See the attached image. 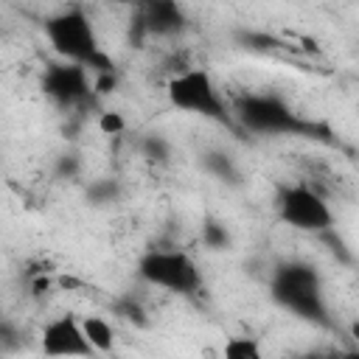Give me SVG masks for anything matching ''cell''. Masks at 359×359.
Masks as SVG:
<instances>
[{
  "mask_svg": "<svg viewBox=\"0 0 359 359\" xmlns=\"http://www.w3.org/2000/svg\"><path fill=\"white\" fill-rule=\"evenodd\" d=\"M118 311H121V317L123 320H129V323H135V325H149V320H146V311L137 306V303H121L118 306Z\"/></svg>",
  "mask_w": 359,
  "mask_h": 359,
  "instance_id": "18",
  "label": "cell"
},
{
  "mask_svg": "<svg viewBox=\"0 0 359 359\" xmlns=\"http://www.w3.org/2000/svg\"><path fill=\"white\" fill-rule=\"evenodd\" d=\"M275 213L283 224L300 233H331L334 213L331 205L306 182H283L275 191Z\"/></svg>",
  "mask_w": 359,
  "mask_h": 359,
  "instance_id": "6",
  "label": "cell"
},
{
  "mask_svg": "<svg viewBox=\"0 0 359 359\" xmlns=\"http://www.w3.org/2000/svg\"><path fill=\"white\" fill-rule=\"evenodd\" d=\"M81 331L87 337V342L93 345L95 353H109L112 345H115V331H112V323L98 317V314H87L81 317Z\"/></svg>",
  "mask_w": 359,
  "mask_h": 359,
  "instance_id": "10",
  "label": "cell"
},
{
  "mask_svg": "<svg viewBox=\"0 0 359 359\" xmlns=\"http://www.w3.org/2000/svg\"><path fill=\"white\" fill-rule=\"evenodd\" d=\"M42 353L48 356H93V345L81 331L76 314H59L42 328Z\"/></svg>",
  "mask_w": 359,
  "mask_h": 359,
  "instance_id": "8",
  "label": "cell"
},
{
  "mask_svg": "<svg viewBox=\"0 0 359 359\" xmlns=\"http://www.w3.org/2000/svg\"><path fill=\"white\" fill-rule=\"evenodd\" d=\"M121 196V185L115 182V180H95V182H90V188H87V199L93 202V205H107V202H112V199H118Z\"/></svg>",
  "mask_w": 359,
  "mask_h": 359,
  "instance_id": "15",
  "label": "cell"
},
{
  "mask_svg": "<svg viewBox=\"0 0 359 359\" xmlns=\"http://www.w3.org/2000/svg\"><path fill=\"white\" fill-rule=\"evenodd\" d=\"M222 356H227V359H261L264 348H261L258 337H230L222 345Z\"/></svg>",
  "mask_w": 359,
  "mask_h": 359,
  "instance_id": "12",
  "label": "cell"
},
{
  "mask_svg": "<svg viewBox=\"0 0 359 359\" xmlns=\"http://www.w3.org/2000/svg\"><path fill=\"white\" fill-rule=\"evenodd\" d=\"M95 126H98V132L101 135H123L126 132V118H123V112H118V109H107V112H101L98 115V121H95Z\"/></svg>",
  "mask_w": 359,
  "mask_h": 359,
  "instance_id": "16",
  "label": "cell"
},
{
  "mask_svg": "<svg viewBox=\"0 0 359 359\" xmlns=\"http://www.w3.org/2000/svg\"><path fill=\"white\" fill-rule=\"evenodd\" d=\"M42 28H45V39L50 42V48H53V53L59 59L84 65L90 73L115 70V62L101 48L95 25H93V20L87 17L84 8L67 6V8L56 11V14H50Z\"/></svg>",
  "mask_w": 359,
  "mask_h": 359,
  "instance_id": "1",
  "label": "cell"
},
{
  "mask_svg": "<svg viewBox=\"0 0 359 359\" xmlns=\"http://www.w3.org/2000/svg\"><path fill=\"white\" fill-rule=\"evenodd\" d=\"M42 93L59 107H84L93 95L90 70L76 62H53L42 73Z\"/></svg>",
  "mask_w": 359,
  "mask_h": 359,
  "instance_id": "7",
  "label": "cell"
},
{
  "mask_svg": "<svg viewBox=\"0 0 359 359\" xmlns=\"http://www.w3.org/2000/svg\"><path fill=\"white\" fill-rule=\"evenodd\" d=\"M199 236H202V244H205L208 250H230V247H233L230 230H227L219 219H213V216H208V219L202 222Z\"/></svg>",
  "mask_w": 359,
  "mask_h": 359,
  "instance_id": "13",
  "label": "cell"
},
{
  "mask_svg": "<svg viewBox=\"0 0 359 359\" xmlns=\"http://www.w3.org/2000/svg\"><path fill=\"white\" fill-rule=\"evenodd\" d=\"M202 168H205L208 174H213L219 182H227V185H238V180H241V171H238L236 160H233L227 151H222V149L205 151Z\"/></svg>",
  "mask_w": 359,
  "mask_h": 359,
  "instance_id": "11",
  "label": "cell"
},
{
  "mask_svg": "<svg viewBox=\"0 0 359 359\" xmlns=\"http://www.w3.org/2000/svg\"><path fill=\"white\" fill-rule=\"evenodd\" d=\"M140 154L146 160H151V163H165L171 157V146H168V140L163 135H146L140 140Z\"/></svg>",
  "mask_w": 359,
  "mask_h": 359,
  "instance_id": "14",
  "label": "cell"
},
{
  "mask_svg": "<svg viewBox=\"0 0 359 359\" xmlns=\"http://www.w3.org/2000/svg\"><path fill=\"white\" fill-rule=\"evenodd\" d=\"M79 171H81L79 154H62V157L56 160V174H59L62 180H73V177H79Z\"/></svg>",
  "mask_w": 359,
  "mask_h": 359,
  "instance_id": "17",
  "label": "cell"
},
{
  "mask_svg": "<svg viewBox=\"0 0 359 359\" xmlns=\"http://www.w3.org/2000/svg\"><path fill=\"white\" fill-rule=\"evenodd\" d=\"M137 28L151 36H174L185 28V11L180 0H140Z\"/></svg>",
  "mask_w": 359,
  "mask_h": 359,
  "instance_id": "9",
  "label": "cell"
},
{
  "mask_svg": "<svg viewBox=\"0 0 359 359\" xmlns=\"http://www.w3.org/2000/svg\"><path fill=\"white\" fill-rule=\"evenodd\" d=\"M137 278L149 286L174 292V294H194L202 286V272L185 250L174 247H151L137 258Z\"/></svg>",
  "mask_w": 359,
  "mask_h": 359,
  "instance_id": "5",
  "label": "cell"
},
{
  "mask_svg": "<svg viewBox=\"0 0 359 359\" xmlns=\"http://www.w3.org/2000/svg\"><path fill=\"white\" fill-rule=\"evenodd\" d=\"M269 294L280 309H286L289 314H294L306 323H314V325L331 323L323 278L306 261L278 264L272 272V280H269Z\"/></svg>",
  "mask_w": 359,
  "mask_h": 359,
  "instance_id": "2",
  "label": "cell"
},
{
  "mask_svg": "<svg viewBox=\"0 0 359 359\" xmlns=\"http://www.w3.org/2000/svg\"><path fill=\"white\" fill-rule=\"evenodd\" d=\"M236 121L255 135H306L311 123H306L280 95L275 93H244L233 104Z\"/></svg>",
  "mask_w": 359,
  "mask_h": 359,
  "instance_id": "4",
  "label": "cell"
},
{
  "mask_svg": "<svg viewBox=\"0 0 359 359\" xmlns=\"http://www.w3.org/2000/svg\"><path fill=\"white\" fill-rule=\"evenodd\" d=\"M165 95H168V104L185 115H199V118H208L224 126L233 123L230 107L222 98L219 84L213 81L210 70L205 67L185 65L182 70H177L165 84Z\"/></svg>",
  "mask_w": 359,
  "mask_h": 359,
  "instance_id": "3",
  "label": "cell"
}]
</instances>
